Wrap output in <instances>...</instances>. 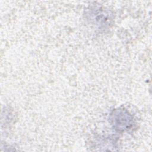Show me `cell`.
I'll return each instance as SVG.
<instances>
[{
  "label": "cell",
  "instance_id": "cell-1",
  "mask_svg": "<svg viewBox=\"0 0 152 152\" xmlns=\"http://www.w3.org/2000/svg\"><path fill=\"white\" fill-rule=\"evenodd\" d=\"M111 124L119 131L128 130L132 124V118L129 113L122 110H116L111 114Z\"/></svg>",
  "mask_w": 152,
  "mask_h": 152
}]
</instances>
